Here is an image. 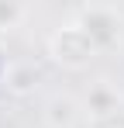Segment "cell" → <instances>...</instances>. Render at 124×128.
I'll return each mask as SVG.
<instances>
[{
  "mask_svg": "<svg viewBox=\"0 0 124 128\" xmlns=\"http://www.w3.org/2000/svg\"><path fill=\"white\" fill-rule=\"evenodd\" d=\"M48 56L59 66H65V69H83V66H90L100 56V48H97V42H93L83 28L69 24V28H59V31L48 38Z\"/></svg>",
  "mask_w": 124,
  "mask_h": 128,
  "instance_id": "1",
  "label": "cell"
},
{
  "mask_svg": "<svg viewBox=\"0 0 124 128\" xmlns=\"http://www.w3.org/2000/svg\"><path fill=\"white\" fill-rule=\"evenodd\" d=\"M76 18H79L76 28H83V31L97 42L100 52L107 48V45H114L117 35H121V18H117L114 7H100V4H93V7H79Z\"/></svg>",
  "mask_w": 124,
  "mask_h": 128,
  "instance_id": "2",
  "label": "cell"
},
{
  "mask_svg": "<svg viewBox=\"0 0 124 128\" xmlns=\"http://www.w3.org/2000/svg\"><path fill=\"white\" fill-rule=\"evenodd\" d=\"M41 83H45V69H41L38 62H31V59L10 62L7 73H3V86H7L10 97H31Z\"/></svg>",
  "mask_w": 124,
  "mask_h": 128,
  "instance_id": "3",
  "label": "cell"
},
{
  "mask_svg": "<svg viewBox=\"0 0 124 128\" xmlns=\"http://www.w3.org/2000/svg\"><path fill=\"white\" fill-rule=\"evenodd\" d=\"M76 118H79V107H76L72 97H52L48 107H45V121H48V128H72Z\"/></svg>",
  "mask_w": 124,
  "mask_h": 128,
  "instance_id": "4",
  "label": "cell"
},
{
  "mask_svg": "<svg viewBox=\"0 0 124 128\" xmlns=\"http://www.w3.org/2000/svg\"><path fill=\"white\" fill-rule=\"evenodd\" d=\"M86 107H90V114L93 118H107V114H114L117 107H121V97H117V90L107 83H97L90 90V97H86Z\"/></svg>",
  "mask_w": 124,
  "mask_h": 128,
  "instance_id": "5",
  "label": "cell"
},
{
  "mask_svg": "<svg viewBox=\"0 0 124 128\" xmlns=\"http://www.w3.org/2000/svg\"><path fill=\"white\" fill-rule=\"evenodd\" d=\"M17 14H21V7H17V4H0V24H10Z\"/></svg>",
  "mask_w": 124,
  "mask_h": 128,
  "instance_id": "6",
  "label": "cell"
},
{
  "mask_svg": "<svg viewBox=\"0 0 124 128\" xmlns=\"http://www.w3.org/2000/svg\"><path fill=\"white\" fill-rule=\"evenodd\" d=\"M7 66H10V62H7V56H3V48H0V83H3V73H7Z\"/></svg>",
  "mask_w": 124,
  "mask_h": 128,
  "instance_id": "7",
  "label": "cell"
},
{
  "mask_svg": "<svg viewBox=\"0 0 124 128\" xmlns=\"http://www.w3.org/2000/svg\"><path fill=\"white\" fill-rule=\"evenodd\" d=\"M117 128H124V125H117Z\"/></svg>",
  "mask_w": 124,
  "mask_h": 128,
  "instance_id": "8",
  "label": "cell"
}]
</instances>
